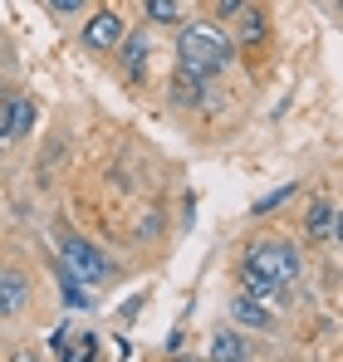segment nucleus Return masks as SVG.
<instances>
[{
	"instance_id": "9",
	"label": "nucleus",
	"mask_w": 343,
	"mask_h": 362,
	"mask_svg": "<svg viewBox=\"0 0 343 362\" xmlns=\"http://www.w3.org/2000/svg\"><path fill=\"white\" fill-rule=\"evenodd\" d=\"M334 221H339V216L329 211V201H314V206H309V221H304V230H309V240H324V235L334 230Z\"/></svg>"
},
{
	"instance_id": "6",
	"label": "nucleus",
	"mask_w": 343,
	"mask_h": 362,
	"mask_svg": "<svg viewBox=\"0 0 343 362\" xmlns=\"http://www.w3.org/2000/svg\"><path fill=\"white\" fill-rule=\"evenodd\" d=\"M30 299V284H25V274H15V269H0V318H10V313H20Z\"/></svg>"
},
{
	"instance_id": "12",
	"label": "nucleus",
	"mask_w": 343,
	"mask_h": 362,
	"mask_svg": "<svg viewBox=\"0 0 343 362\" xmlns=\"http://www.w3.org/2000/svg\"><path fill=\"white\" fill-rule=\"evenodd\" d=\"M55 269H59V284H64V303H69V308H89V299H84V289H79V274H74V269H69L64 259H59Z\"/></svg>"
},
{
	"instance_id": "11",
	"label": "nucleus",
	"mask_w": 343,
	"mask_h": 362,
	"mask_svg": "<svg viewBox=\"0 0 343 362\" xmlns=\"http://www.w3.org/2000/svg\"><path fill=\"white\" fill-rule=\"evenodd\" d=\"M235 40H240V45H260V40H265V15H260V10H245L240 25H235Z\"/></svg>"
},
{
	"instance_id": "10",
	"label": "nucleus",
	"mask_w": 343,
	"mask_h": 362,
	"mask_svg": "<svg viewBox=\"0 0 343 362\" xmlns=\"http://www.w3.org/2000/svg\"><path fill=\"white\" fill-rule=\"evenodd\" d=\"M123 69H128L133 78H142V69H147V35H133V40L123 45Z\"/></svg>"
},
{
	"instance_id": "4",
	"label": "nucleus",
	"mask_w": 343,
	"mask_h": 362,
	"mask_svg": "<svg viewBox=\"0 0 343 362\" xmlns=\"http://www.w3.org/2000/svg\"><path fill=\"white\" fill-rule=\"evenodd\" d=\"M118 40H123V20H118L113 10H99V15L84 25V45H89V49H113Z\"/></svg>"
},
{
	"instance_id": "3",
	"label": "nucleus",
	"mask_w": 343,
	"mask_h": 362,
	"mask_svg": "<svg viewBox=\"0 0 343 362\" xmlns=\"http://www.w3.org/2000/svg\"><path fill=\"white\" fill-rule=\"evenodd\" d=\"M59 259H64V264H69L84 284H99V279L108 274V259H103V255H99L89 240H74V235L64 240V255H59Z\"/></svg>"
},
{
	"instance_id": "7",
	"label": "nucleus",
	"mask_w": 343,
	"mask_h": 362,
	"mask_svg": "<svg viewBox=\"0 0 343 362\" xmlns=\"http://www.w3.org/2000/svg\"><path fill=\"white\" fill-rule=\"evenodd\" d=\"M211 358L216 362H240V358H250V343H240V333H216V338H211Z\"/></svg>"
},
{
	"instance_id": "1",
	"label": "nucleus",
	"mask_w": 343,
	"mask_h": 362,
	"mask_svg": "<svg viewBox=\"0 0 343 362\" xmlns=\"http://www.w3.org/2000/svg\"><path fill=\"white\" fill-rule=\"evenodd\" d=\"M176 59L186 74H196V78H211V74H221L230 64V35L221 25H186L181 30V40H176Z\"/></svg>"
},
{
	"instance_id": "2",
	"label": "nucleus",
	"mask_w": 343,
	"mask_h": 362,
	"mask_svg": "<svg viewBox=\"0 0 343 362\" xmlns=\"http://www.w3.org/2000/svg\"><path fill=\"white\" fill-rule=\"evenodd\" d=\"M245 264H250L255 274H265L275 289L299 279V250H294L289 240H255L250 255H245Z\"/></svg>"
},
{
	"instance_id": "15",
	"label": "nucleus",
	"mask_w": 343,
	"mask_h": 362,
	"mask_svg": "<svg viewBox=\"0 0 343 362\" xmlns=\"http://www.w3.org/2000/svg\"><path fill=\"white\" fill-rule=\"evenodd\" d=\"M147 15H152L157 25H172V20H176V0H147Z\"/></svg>"
},
{
	"instance_id": "14",
	"label": "nucleus",
	"mask_w": 343,
	"mask_h": 362,
	"mask_svg": "<svg viewBox=\"0 0 343 362\" xmlns=\"http://www.w3.org/2000/svg\"><path fill=\"white\" fill-rule=\"evenodd\" d=\"M94 353H99V338H94V333H79L74 348H64V358H69V362H84V358H94Z\"/></svg>"
},
{
	"instance_id": "19",
	"label": "nucleus",
	"mask_w": 343,
	"mask_h": 362,
	"mask_svg": "<svg viewBox=\"0 0 343 362\" xmlns=\"http://www.w3.org/2000/svg\"><path fill=\"white\" fill-rule=\"evenodd\" d=\"M240 5H245V0H221V15H235Z\"/></svg>"
},
{
	"instance_id": "17",
	"label": "nucleus",
	"mask_w": 343,
	"mask_h": 362,
	"mask_svg": "<svg viewBox=\"0 0 343 362\" xmlns=\"http://www.w3.org/2000/svg\"><path fill=\"white\" fill-rule=\"evenodd\" d=\"M64 343H69V328H55V338H50V353L64 358Z\"/></svg>"
},
{
	"instance_id": "5",
	"label": "nucleus",
	"mask_w": 343,
	"mask_h": 362,
	"mask_svg": "<svg viewBox=\"0 0 343 362\" xmlns=\"http://www.w3.org/2000/svg\"><path fill=\"white\" fill-rule=\"evenodd\" d=\"M30 122H35V103L30 98H10L0 108V137H25Z\"/></svg>"
},
{
	"instance_id": "8",
	"label": "nucleus",
	"mask_w": 343,
	"mask_h": 362,
	"mask_svg": "<svg viewBox=\"0 0 343 362\" xmlns=\"http://www.w3.org/2000/svg\"><path fill=\"white\" fill-rule=\"evenodd\" d=\"M167 93H172V103H186V108H196V103H201V78L181 69V74L172 78V88H167Z\"/></svg>"
},
{
	"instance_id": "18",
	"label": "nucleus",
	"mask_w": 343,
	"mask_h": 362,
	"mask_svg": "<svg viewBox=\"0 0 343 362\" xmlns=\"http://www.w3.org/2000/svg\"><path fill=\"white\" fill-rule=\"evenodd\" d=\"M45 5H50V10H59V15H69V10H79L84 0H45Z\"/></svg>"
},
{
	"instance_id": "13",
	"label": "nucleus",
	"mask_w": 343,
	"mask_h": 362,
	"mask_svg": "<svg viewBox=\"0 0 343 362\" xmlns=\"http://www.w3.org/2000/svg\"><path fill=\"white\" fill-rule=\"evenodd\" d=\"M235 318H240L245 328H270V313H265L260 303H250V299H235Z\"/></svg>"
},
{
	"instance_id": "16",
	"label": "nucleus",
	"mask_w": 343,
	"mask_h": 362,
	"mask_svg": "<svg viewBox=\"0 0 343 362\" xmlns=\"http://www.w3.org/2000/svg\"><path fill=\"white\" fill-rule=\"evenodd\" d=\"M289 196H294V186H280V191H270V196H260V201H255V216H265V211H275V206H280V201H289Z\"/></svg>"
},
{
	"instance_id": "20",
	"label": "nucleus",
	"mask_w": 343,
	"mask_h": 362,
	"mask_svg": "<svg viewBox=\"0 0 343 362\" xmlns=\"http://www.w3.org/2000/svg\"><path fill=\"white\" fill-rule=\"evenodd\" d=\"M334 235H339V240H343V216H339V221H334Z\"/></svg>"
}]
</instances>
